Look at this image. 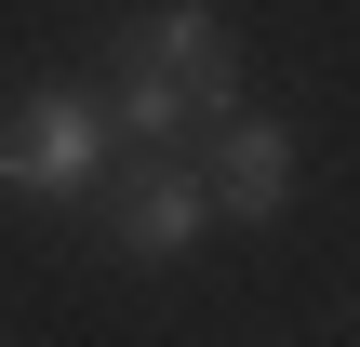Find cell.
I'll use <instances>...</instances> for the list:
<instances>
[{"instance_id": "1", "label": "cell", "mask_w": 360, "mask_h": 347, "mask_svg": "<svg viewBox=\"0 0 360 347\" xmlns=\"http://www.w3.org/2000/svg\"><path fill=\"white\" fill-rule=\"evenodd\" d=\"M120 53H134L147 80H174L200 134H214V120H240V40H227V13H214V0H147Z\"/></svg>"}, {"instance_id": "3", "label": "cell", "mask_w": 360, "mask_h": 347, "mask_svg": "<svg viewBox=\"0 0 360 347\" xmlns=\"http://www.w3.org/2000/svg\"><path fill=\"white\" fill-rule=\"evenodd\" d=\"M200 227H214V187L187 160H147L120 187V214H107V254L120 267H174V254H200Z\"/></svg>"}, {"instance_id": "4", "label": "cell", "mask_w": 360, "mask_h": 347, "mask_svg": "<svg viewBox=\"0 0 360 347\" xmlns=\"http://www.w3.org/2000/svg\"><path fill=\"white\" fill-rule=\"evenodd\" d=\"M214 214H240V227H281L294 214V187H307V160H294V134L281 120H214Z\"/></svg>"}, {"instance_id": "2", "label": "cell", "mask_w": 360, "mask_h": 347, "mask_svg": "<svg viewBox=\"0 0 360 347\" xmlns=\"http://www.w3.org/2000/svg\"><path fill=\"white\" fill-rule=\"evenodd\" d=\"M94 174H107V107L94 94H27L0 120V187L13 201H80Z\"/></svg>"}]
</instances>
